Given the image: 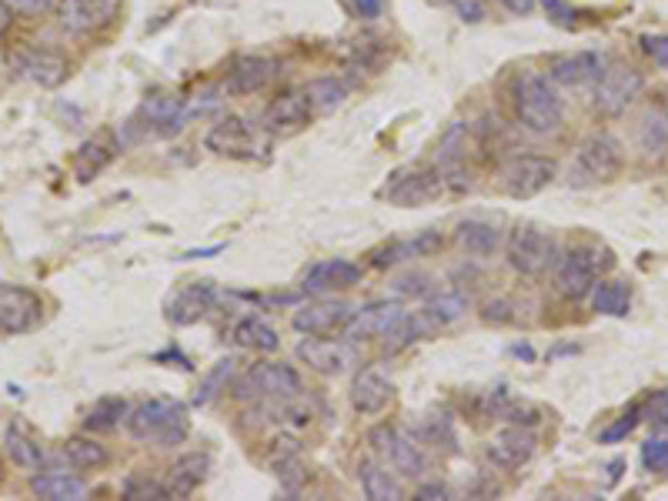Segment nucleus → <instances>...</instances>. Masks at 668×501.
Returning <instances> with one entry per match:
<instances>
[{
	"label": "nucleus",
	"mask_w": 668,
	"mask_h": 501,
	"mask_svg": "<svg viewBox=\"0 0 668 501\" xmlns=\"http://www.w3.org/2000/svg\"><path fill=\"white\" fill-rule=\"evenodd\" d=\"M124 425H127L131 438L147 442V445H160V448L181 445L191 432L188 408L175 398H151V401L137 404L134 411H127Z\"/></svg>",
	"instance_id": "f257e3e1"
},
{
	"label": "nucleus",
	"mask_w": 668,
	"mask_h": 501,
	"mask_svg": "<svg viewBox=\"0 0 668 501\" xmlns=\"http://www.w3.org/2000/svg\"><path fill=\"white\" fill-rule=\"evenodd\" d=\"M515 114L522 121V127H528L532 134H555L565 121V104L555 91L552 77L538 74V70H525L515 80Z\"/></svg>",
	"instance_id": "f03ea898"
},
{
	"label": "nucleus",
	"mask_w": 668,
	"mask_h": 501,
	"mask_svg": "<svg viewBox=\"0 0 668 501\" xmlns=\"http://www.w3.org/2000/svg\"><path fill=\"white\" fill-rule=\"evenodd\" d=\"M622 164H625V154H622V144L619 137L599 131L592 137H584L568 164V185L571 188H599V185H609L622 175Z\"/></svg>",
	"instance_id": "7ed1b4c3"
},
{
	"label": "nucleus",
	"mask_w": 668,
	"mask_h": 501,
	"mask_svg": "<svg viewBox=\"0 0 668 501\" xmlns=\"http://www.w3.org/2000/svg\"><path fill=\"white\" fill-rule=\"evenodd\" d=\"M509 265L512 271L525 275V278H542L552 265H555V237L545 234L542 227H532V224H519L512 234H509Z\"/></svg>",
	"instance_id": "20e7f679"
},
{
	"label": "nucleus",
	"mask_w": 668,
	"mask_h": 501,
	"mask_svg": "<svg viewBox=\"0 0 668 501\" xmlns=\"http://www.w3.org/2000/svg\"><path fill=\"white\" fill-rule=\"evenodd\" d=\"M645 91V74L628 67V64H612L602 70V77L595 80V114L602 118H622L635 98Z\"/></svg>",
	"instance_id": "39448f33"
},
{
	"label": "nucleus",
	"mask_w": 668,
	"mask_h": 501,
	"mask_svg": "<svg viewBox=\"0 0 668 501\" xmlns=\"http://www.w3.org/2000/svg\"><path fill=\"white\" fill-rule=\"evenodd\" d=\"M301 375L291 368V365H278V361H268V365H255L247 368L244 378L234 385V394L237 398H268V401H294L301 394Z\"/></svg>",
	"instance_id": "423d86ee"
},
{
	"label": "nucleus",
	"mask_w": 668,
	"mask_h": 501,
	"mask_svg": "<svg viewBox=\"0 0 668 501\" xmlns=\"http://www.w3.org/2000/svg\"><path fill=\"white\" fill-rule=\"evenodd\" d=\"M599 258H602L599 250H584V247H575V250H568V255H561L555 265V291L565 301L589 298L595 291L599 268L612 265V261H599Z\"/></svg>",
	"instance_id": "0eeeda50"
},
{
	"label": "nucleus",
	"mask_w": 668,
	"mask_h": 501,
	"mask_svg": "<svg viewBox=\"0 0 668 501\" xmlns=\"http://www.w3.org/2000/svg\"><path fill=\"white\" fill-rule=\"evenodd\" d=\"M558 178V164L552 157H542V154H519L505 164V171H501V188H505L509 198H535L542 194L552 181Z\"/></svg>",
	"instance_id": "6e6552de"
},
{
	"label": "nucleus",
	"mask_w": 668,
	"mask_h": 501,
	"mask_svg": "<svg viewBox=\"0 0 668 501\" xmlns=\"http://www.w3.org/2000/svg\"><path fill=\"white\" fill-rule=\"evenodd\" d=\"M368 445L404 478H422L428 471V458L425 452L417 448V442H411L408 435H401L391 425H378L368 432Z\"/></svg>",
	"instance_id": "1a4fd4ad"
},
{
	"label": "nucleus",
	"mask_w": 668,
	"mask_h": 501,
	"mask_svg": "<svg viewBox=\"0 0 668 501\" xmlns=\"http://www.w3.org/2000/svg\"><path fill=\"white\" fill-rule=\"evenodd\" d=\"M204 147L221 154V157H234V160H250L265 151V141L258 134V127H250L244 118H221L208 134H204Z\"/></svg>",
	"instance_id": "9d476101"
},
{
	"label": "nucleus",
	"mask_w": 668,
	"mask_h": 501,
	"mask_svg": "<svg viewBox=\"0 0 668 501\" xmlns=\"http://www.w3.org/2000/svg\"><path fill=\"white\" fill-rule=\"evenodd\" d=\"M442 194H448V185L442 178V171L435 167H425V171H404L394 175V181L385 188V198L398 208H425L432 201H438Z\"/></svg>",
	"instance_id": "9b49d317"
},
{
	"label": "nucleus",
	"mask_w": 668,
	"mask_h": 501,
	"mask_svg": "<svg viewBox=\"0 0 668 501\" xmlns=\"http://www.w3.org/2000/svg\"><path fill=\"white\" fill-rule=\"evenodd\" d=\"M408 311L394 301H375V304H365L358 311H352L348 324H345V334L352 342H375V338H388V334L401 324Z\"/></svg>",
	"instance_id": "f8f14e48"
},
{
	"label": "nucleus",
	"mask_w": 668,
	"mask_h": 501,
	"mask_svg": "<svg viewBox=\"0 0 668 501\" xmlns=\"http://www.w3.org/2000/svg\"><path fill=\"white\" fill-rule=\"evenodd\" d=\"M298 358L324 378H338L355 365V352L345 342L324 338V334H308V342L298 345Z\"/></svg>",
	"instance_id": "ddd939ff"
},
{
	"label": "nucleus",
	"mask_w": 668,
	"mask_h": 501,
	"mask_svg": "<svg viewBox=\"0 0 668 501\" xmlns=\"http://www.w3.org/2000/svg\"><path fill=\"white\" fill-rule=\"evenodd\" d=\"M311 114H314V108H311L308 94H294V91H291V94L275 98V101L265 108V114H261V131L271 134V137H291V134H298V131L308 127Z\"/></svg>",
	"instance_id": "4468645a"
},
{
	"label": "nucleus",
	"mask_w": 668,
	"mask_h": 501,
	"mask_svg": "<svg viewBox=\"0 0 668 501\" xmlns=\"http://www.w3.org/2000/svg\"><path fill=\"white\" fill-rule=\"evenodd\" d=\"M535 448H538V442H535V435L528 432V425H525V428H522V425H512V428H505V432H498V435L488 442L485 452H488V461H491V465L505 468V471H515V468H522V465L532 461Z\"/></svg>",
	"instance_id": "2eb2a0df"
},
{
	"label": "nucleus",
	"mask_w": 668,
	"mask_h": 501,
	"mask_svg": "<svg viewBox=\"0 0 668 501\" xmlns=\"http://www.w3.org/2000/svg\"><path fill=\"white\" fill-rule=\"evenodd\" d=\"M41 298L27 288H0V331L24 334L41 321Z\"/></svg>",
	"instance_id": "dca6fc26"
},
{
	"label": "nucleus",
	"mask_w": 668,
	"mask_h": 501,
	"mask_svg": "<svg viewBox=\"0 0 668 501\" xmlns=\"http://www.w3.org/2000/svg\"><path fill=\"white\" fill-rule=\"evenodd\" d=\"M278 77V60L271 57H244L231 67L227 80H224V91L234 98H247V94H258L265 91L268 84Z\"/></svg>",
	"instance_id": "f3484780"
},
{
	"label": "nucleus",
	"mask_w": 668,
	"mask_h": 501,
	"mask_svg": "<svg viewBox=\"0 0 668 501\" xmlns=\"http://www.w3.org/2000/svg\"><path fill=\"white\" fill-rule=\"evenodd\" d=\"M361 281V268L345 261V258H331V261H318L304 271L301 288L308 294H324V291H345L355 288Z\"/></svg>",
	"instance_id": "a211bd4d"
},
{
	"label": "nucleus",
	"mask_w": 668,
	"mask_h": 501,
	"mask_svg": "<svg viewBox=\"0 0 668 501\" xmlns=\"http://www.w3.org/2000/svg\"><path fill=\"white\" fill-rule=\"evenodd\" d=\"M11 64L18 67V74H24L27 80H34L37 88H60V84L67 80V60L60 57V54H54V51H41V47H34V51H21L18 57H11Z\"/></svg>",
	"instance_id": "6ab92c4d"
},
{
	"label": "nucleus",
	"mask_w": 668,
	"mask_h": 501,
	"mask_svg": "<svg viewBox=\"0 0 668 501\" xmlns=\"http://www.w3.org/2000/svg\"><path fill=\"white\" fill-rule=\"evenodd\" d=\"M352 318V308L345 301H314L294 311L291 324L301 334H334L342 331Z\"/></svg>",
	"instance_id": "aec40b11"
},
{
	"label": "nucleus",
	"mask_w": 668,
	"mask_h": 501,
	"mask_svg": "<svg viewBox=\"0 0 668 501\" xmlns=\"http://www.w3.org/2000/svg\"><path fill=\"white\" fill-rule=\"evenodd\" d=\"M605 70V57L599 51H578L571 57H561L552 64V84L561 88H589Z\"/></svg>",
	"instance_id": "412c9836"
},
{
	"label": "nucleus",
	"mask_w": 668,
	"mask_h": 501,
	"mask_svg": "<svg viewBox=\"0 0 668 501\" xmlns=\"http://www.w3.org/2000/svg\"><path fill=\"white\" fill-rule=\"evenodd\" d=\"M211 471V455L208 452H191V455H181L171 468H167V494L171 498H191L204 478Z\"/></svg>",
	"instance_id": "4be33fe9"
},
{
	"label": "nucleus",
	"mask_w": 668,
	"mask_h": 501,
	"mask_svg": "<svg viewBox=\"0 0 668 501\" xmlns=\"http://www.w3.org/2000/svg\"><path fill=\"white\" fill-rule=\"evenodd\" d=\"M211 308H214V288L208 281H198V285L181 288L171 301H167V321L185 327V324L201 321Z\"/></svg>",
	"instance_id": "5701e85b"
},
{
	"label": "nucleus",
	"mask_w": 668,
	"mask_h": 501,
	"mask_svg": "<svg viewBox=\"0 0 668 501\" xmlns=\"http://www.w3.org/2000/svg\"><path fill=\"white\" fill-rule=\"evenodd\" d=\"M442 244H445V237L438 231H422L411 241H394V244L375 250L371 265L375 268H391V265L408 261V258H428V255H435V250H442Z\"/></svg>",
	"instance_id": "b1692460"
},
{
	"label": "nucleus",
	"mask_w": 668,
	"mask_h": 501,
	"mask_svg": "<svg viewBox=\"0 0 668 501\" xmlns=\"http://www.w3.org/2000/svg\"><path fill=\"white\" fill-rule=\"evenodd\" d=\"M111 11V0H60V24L74 34H88L108 24Z\"/></svg>",
	"instance_id": "393cba45"
},
{
	"label": "nucleus",
	"mask_w": 668,
	"mask_h": 501,
	"mask_svg": "<svg viewBox=\"0 0 668 501\" xmlns=\"http://www.w3.org/2000/svg\"><path fill=\"white\" fill-rule=\"evenodd\" d=\"M391 398H394L391 381L381 371H375V368H365L355 378V385H352V404L361 414H381L391 404Z\"/></svg>",
	"instance_id": "a878e982"
},
{
	"label": "nucleus",
	"mask_w": 668,
	"mask_h": 501,
	"mask_svg": "<svg viewBox=\"0 0 668 501\" xmlns=\"http://www.w3.org/2000/svg\"><path fill=\"white\" fill-rule=\"evenodd\" d=\"M231 342L237 348H247V352H278L281 338H278V331L265 321V318H255V314H247L241 318L234 327H231Z\"/></svg>",
	"instance_id": "bb28decb"
},
{
	"label": "nucleus",
	"mask_w": 668,
	"mask_h": 501,
	"mask_svg": "<svg viewBox=\"0 0 668 501\" xmlns=\"http://www.w3.org/2000/svg\"><path fill=\"white\" fill-rule=\"evenodd\" d=\"M31 491L47 501H80V498H88V481L77 475H67V471H47L31 481Z\"/></svg>",
	"instance_id": "cd10ccee"
},
{
	"label": "nucleus",
	"mask_w": 668,
	"mask_h": 501,
	"mask_svg": "<svg viewBox=\"0 0 668 501\" xmlns=\"http://www.w3.org/2000/svg\"><path fill=\"white\" fill-rule=\"evenodd\" d=\"M458 244L468 250L475 258H491L498 244H501V231L491 224V221H481V218H471V221H461L458 231H455Z\"/></svg>",
	"instance_id": "c85d7f7f"
},
{
	"label": "nucleus",
	"mask_w": 668,
	"mask_h": 501,
	"mask_svg": "<svg viewBox=\"0 0 668 501\" xmlns=\"http://www.w3.org/2000/svg\"><path fill=\"white\" fill-rule=\"evenodd\" d=\"M141 118H147V124H154L157 134H171V131L185 127L188 111L178 98H151L141 104Z\"/></svg>",
	"instance_id": "c756f323"
},
{
	"label": "nucleus",
	"mask_w": 668,
	"mask_h": 501,
	"mask_svg": "<svg viewBox=\"0 0 668 501\" xmlns=\"http://www.w3.org/2000/svg\"><path fill=\"white\" fill-rule=\"evenodd\" d=\"M358 478H361V488L371 501H398L404 491H401V481L378 461H361L358 468Z\"/></svg>",
	"instance_id": "7c9ffc66"
},
{
	"label": "nucleus",
	"mask_w": 668,
	"mask_h": 501,
	"mask_svg": "<svg viewBox=\"0 0 668 501\" xmlns=\"http://www.w3.org/2000/svg\"><path fill=\"white\" fill-rule=\"evenodd\" d=\"M638 147L648 160L668 157V118L661 111H648L638 124Z\"/></svg>",
	"instance_id": "2f4dec72"
},
{
	"label": "nucleus",
	"mask_w": 668,
	"mask_h": 501,
	"mask_svg": "<svg viewBox=\"0 0 668 501\" xmlns=\"http://www.w3.org/2000/svg\"><path fill=\"white\" fill-rule=\"evenodd\" d=\"M592 308L609 318H625L632 311V288L622 281H602V285H595Z\"/></svg>",
	"instance_id": "473e14b6"
},
{
	"label": "nucleus",
	"mask_w": 668,
	"mask_h": 501,
	"mask_svg": "<svg viewBox=\"0 0 668 501\" xmlns=\"http://www.w3.org/2000/svg\"><path fill=\"white\" fill-rule=\"evenodd\" d=\"M304 94H308L311 108H318V111H334V108H342V104H345V98H348V84H345L342 77L327 74V77L311 80Z\"/></svg>",
	"instance_id": "72a5a7b5"
},
{
	"label": "nucleus",
	"mask_w": 668,
	"mask_h": 501,
	"mask_svg": "<svg viewBox=\"0 0 668 501\" xmlns=\"http://www.w3.org/2000/svg\"><path fill=\"white\" fill-rule=\"evenodd\" d=\"M64 458H67L74 468H101V465H108L111 455H108V448H104L101 442L77 435V438H67V442H64Z\"/></svg>",
	"instance_id": "f704fd0d"
},
{
	"label": "nucleus",
	"mask_w": 668,
	"mask_h": 501,
	"mask_svg": "<svg viewBox=\"0 0 668 501\" xmlns=\"http://www.w3.org/2000/svg\"><path fill=\"white\" fill-rule=\"evenodd\" d=\"M288 448L281 452L278 448V455H275V475L281 478V485L288 488V491H298L304 481H308V468H304V461H301V448H298V442H285Z\"/></svg>",
	"instance_id": "c9c22d12"
},
{
	"label": "nucleus",
	"mask_w": 668,
	"mask_h": 501,
	"mask_svg": "<svg viewBox=\"0 0 668 501\" xmlns=\"http://www.w3.org/2000/svg\"><path fill=\"white\" fill-rule=\"evenodd\" d=\"M111 157H114V151L104 141H88L74 157V171H77L80 181H91L94 175H101L104 167L111 164Z\"/></svg>",
	"instance_id": "e433bc0d"
},
{
	"label": "nucleus",
	"mask_w": 668,
	"mask_h": 501,
	"mask_svg": "<svg viewBox=\"0 0 668 501\" xmlns=\"http://www.w3.org/2000/svg\"><path fill=\"white\" fill-rule=\"evenodd\" d=\"M465 311H468V298H465L461 291L448 288V291H442V294H435V298L428 301L425 318H432L435 324H452V321L465 318Z\"/></svg>",
	"instance_id": "4c0bfd02"
},
{
	"label": "nucleus",
	"mask_w": 668,
	"mask_h": 501,
	"mask_svg": "<svg viewBox=\"0 0 668 501\" xmlns=\"http://www.w3.org/2000/svg\"><path fill=\"white\" fill-rule=\"evenodd\" d=\"M124 417H127V401L124 398H101L88 414V428L91 432H114Z\"/></svg>",
	"instance_id": "58836bf2"
},
{
	"label": "nucleus",
	"mask_w": 668,
	"mask_h": 501,
	"mask_svg": "<svg viewBox=\"0 0 668 501\" xmlns=\"http://www.w3.org/2000/svg\"><path fill=\"white\" fill-rule=\"evenodd\" d=\"M8 455H11V461L18 465V468H24V471H37L41 465H44V452H41V445H34L24 432H18V428H8Z\"/></svg>",
	"instance_id": "ea45409f"
},
{
	"label": "nucleus",
	"mask_w": 668,
	"mask_h": 501,
	"mask_svg": "<svg viewBox=\"0 0 668 501\" xmlns=\"http://www.w3.org/2000/svg\"><path fill=\"white\" fill-rule=\"evenodd\" d=\"M237 371V361L234 358H221L211 371H208V378L201 381V388H198V394H194V401L198 404H211L224 388H227V381H231V375Z\"/></svg>",
	"instance_id": "a19ab883"
},
{
	"label": "nucleus",
	"mask_w": 668,
	"mask_h": 501,
	"mask_svg": "<svg viewBox=\"0 0 668 501\" xmlns=\"http://www.w3.org/2000/svg\"><path fill=\"white\" fill-rule=\"evenodd\" d=\"M124 498H131V501H164V498H171V494H167V485L157 481V478L127 475L124 478Z\"/></svg>",
	"instance_id": "79ce46f5"
},
{
	"label": "nucleus",
	"mask_w": 668,
	"mask_h": 501,
	"mask_svg": "<svg viewBox=\"0 0 668 501\" xmlns=\"http://www.w3.org/2000/svg\"><path fill=\"white\" fill-rule=\"evenodd\" d=\"M642 465L652 475H665L668 471V438H652L642 445Z\"/></svg>",
	"instance_id": "37998d69"
},
{
	"label": "nucleus",
	"mask_w": 668,
	"mask_h": 501,
	"mask_svg": "<svg viewBox=\"0 0 668 501\" xmlns=\"http://www.w3.org/2000/svg\"><path fill=\"white\" fill-rule=\"evenodd\" d=\"M638 417H642V408L635 404V408H628L615 425H609L602 435H599V442L602 445H615V442H622V438H628L632 432H635V425H638Z\"/></svg>",
	"instance_id": "c03bdc74"
},
{
	"label": "nucleus",
	"mask_w": 668,
	"mask_h": 501,
	"mask_svg": "<svg viewBox=\"0 0 668 501\" xmlns=\"http://www.w3.org/2000/svg\"><path fill=\"white\" fill-rule=\"evenodd\" d=\"M538 4L545 8V14H548V21H552V24L568 27V31H575V27H578V11L568 4V0H538Z\"/></svg>",
	"instance_id": "a18cd8bd"
},
{
	"label": "nucleus",
	"mask_w": 668,
	"mask_h": 501,
	"mask_svg": "<svg viewBox=\"0 0 668 501\" xmlns=\"http://www.w3.org/2000/svg\"><path fill=\"white\" fill-rule=\"evenodd\" d=\"M642 51H645L658 67L668 70V34H648V37H642Z\"/></svg>",
	"instance_id": "49530a36"
},
{
	"label": "nucleus",
	"mask_w": 668,
	"mask_h": 501,
	"mask_svg": "<svg viewBox=\"0 0 668 501\" xmlns=\"http://www.w3.org/2000/svg\"><path fill=\"white\" fill-rule=\"evenodd\" d=\"M448 8H452L465 24H481V21H485L481 0H448Z\"/></svg>",
	"instance_id": "de8ad7c7"
},
{
	"label": "nucleus",
	"mask_w": 668,
	"mask_h": 501,
	"mask_svg": "<svg viewBox=\"0 0 668 501\" xmlns=\"http://www.w3.org/2000/svg\"><path fill=\"white\" fill-rule=\"evenodd\" d=\"M11 14H21V18H37L44 11H51V0H4Z\"/></svg>",
	"instance_id": "09e8293b"
},
{
	"label": "nucleus",
	"mask_w": 668,
	"mask_h": 501,
	"mask_svg": "<svg viewBox=\"0 0 668 501\" xmlns=\"http://www.w3.org/2000/svg\"><path fill=\"white\" fill-rule=\"evenodd\" d=\"M648 417H652L658 428H668V388L658 391V394H652V401H648Z\"/></svg>",
	"instance_id": "8fccbe9b"
},
{
	"label": "nucleus",
	"mask_w": 668,
	"mask_h": 501,
	"mask_svg": "<svg viewBox=\"0 0 668 501\" xmlns=\"http://www.w3.org/2000/svg\"><path fill=\"white\" fill-rule=\"evenodd\" d=\"M398 291L414 294V298H425L432 288H428V278H425V275H408V278H401V281H398Z\"/></svg>",
	"instance_id": "3c124183"
},
{
	"label": "nucleus",
	"mask_w": 668,
	"mask_h": 501,
	"mask_svg": "<svg viewBox=\"0 0 668 501\" xmlns=\"http://www.w3.org/2000/svg\"><path fill=\"white\" fill-rule=\"evenodd\" d=\"M485 321H498V324L515 321L512 304H509V301H491V304H485Z\"/></svg>",
	"instance_id": "603ef678"
},
{
	"label": "nucleus",
	"mask_w": 668,
	"mask_h": 501,
	"mask_svg": "<svg viewBox=\"0 0 668 501\" xmlns=\"http://www.w3.org/2000/svg\"><path fill=\"white\" fill-rule=\"evenodd\" d=\"M352 8L358 11V18L375 21V18L381 14V0H352Z\"/></svg>",
	"instance_id": "864d4df0"
},
{
	"label": "nucleus",
	"mask_w": 668,
	"mask_h": 501,
	"mask_svg": "<svg viewBox=\"0 0 668 501\" xmlns=\"http://www.w3.org/2000/svg\"><path fill=\"white\" fill-rule=\"evenodd\" d=\"M414 498H422V501H438V498H448V488L442 485V481H435V485H422L414 491Z\"/></svg>",
	"instance_id": "5fc2aeb1"
},
{
	"label": "nucleus",
	"mask_w": 668,
	"mask_h": 501,
	"mask_svg": "<svg viewBox=\"0 0 668 501\" xmlns=\"http://www.w3.org/2000/svg\"><path fill=\"white\" fill-rule=\"evenodd\" d=\"M501 4H505V11H512V14H519V18H528V14L535 11L538 0H501Z\"/></svg>",
	"instance_id": "6e6d98bb"
},
{
	"label": "nucleus",
	"mask_w": 668,
	"mask_h": 501,
	"mask_svg": "<svg viewBox=\"0 0 668 501\" xmlns=\"http://www.w3.org/2000/svg\"><path fill=\"white\" fill-rule=\"evenodd\" d=\"M11 27V11H8V4L4 0H0V37H4V31Z\"/></svg>",
	"instance_id": "4d7b16f0"
},
{
	"label": "nucleus",
	"mask_w": 668,
	"mask_h": 501,
	"mask_svg": "<svg viewBox=\"0 0 668 501\" xmlns=\"http://www.w3.org/2000/svg\"><path fill=\"white\" fill-rule=\"evenodd\" d=\"M622 468H625V461H622V458H615V461H612V465H609V481H612V485H615V481H619V475H622Z\"/></svg>",
	"instance_id": "13d9d810"
}]
</instances>
